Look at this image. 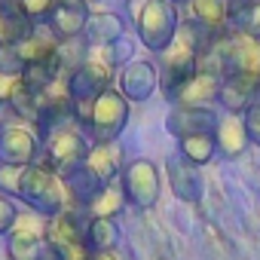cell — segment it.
<instances>
[{"mask_svg": "<svg viewBox=\"0 0 260 260\" xmlns=\"http://www.w3.org/2000/svg\"><path fill=\"white\" fill-rule=\"evenodd\" d=\"M16 214H19V205H16V199H10V196H4V193H0V236H7V233H10V226H13Z\"/></svg>", "mask_w": 260, "mask_h": 260, "instance_id": "29", "label": "cell"}, {"mask_svg": "<svg viewBox=\"0 0 260 260\" xmlns=\"http://www.w3.org/2000/svg\"><path fill=\"white\" fill-rule=\"evenodd\" d=\"M187 162L193 166H208L214 156H217V144H214V132H196V135H184L178 138V147H175Z\"/></svg>", "mask_w": 260, "mask_h": 260, "instance_id": "24", "label": "cell"}, {"mask_svg": "<svg viewBox=\"0 0 260 260\" xmlns=\"http://www.w3.org/2000/svg\"><path fill=\"white\" fill-rule=\"evenodd\" d=\"M83 223H86V217L80 214L77 205H71L61 214L46 217V242L55 251H61L68 260H83L86 257V248H83Z\"/></svg>", "mask_w": 260, "mask_h": 260, "instance_id": "11", "label": "cell"}, {"mask_svg": "<svg viewBox=\"0 0 260 260\" xmlns=\"http://www.w3.org/2000/svg\"><path fill=\"white\" fill-rule=\"evenodd\" d=\"M181 28V7L175 0H147V7L135 25V34L144 49L159 55L178 34Z\"/></svg>", "mask_w": 260, "mask_h": 260, "instance_id": "7", "label": "cell"}, {"mask_svg": "<svg viewBox=\"0 0 260 260\" xmlns=\"http://www.w3.org/2000/svg\"><path fill=\"white\" fill-rule=\"evenodd\" d=\"M242 34L260 37V0H245V4H233V25Z\"/></svg>", "mask_w": 260, "mask_h": 260, "instance_id": "25", "label": "cell"}, {"mask_svg": "<svg viewBox=\"0 0 260 260\" xmlns=\"http://www.w3.org/2000/svg\"><path fill=\"white\" fill-rule=\"evenodd\" d=\"M25 169H28V166H10V162H0V193L10 196V199H19Z\"/></svg>", "mask_w": 260, "mask_h": 260, "instance_id": "26", "label": "cell"}, {"mask_svg": "<svg viewBox=\"0 0 260 260\" xmlns=\"http://www.w3.org/2000/svg\"><path fill=\"white\" fill-rule=\"evenodd\" d=\"M13 4H16L34 25H40V22L49 19V13H52V7H55V0H13Z\"/></svg>", "mask_w": 260, "mask_h": 260, "instance_id": "27", "label": "cell"}, {"mask_svg": "<svg viewBox=\"0 0 260 260\" xmlns=\"http://www.w3.org/2000/svg\"><path fill=\"white\" fill-rule=\"evenodd\" d=\"M58 37L40 22V25H34V31L25 37V40H19L16 43V55H19V61H22V68H28V64H40V61H49L55 52H58Z\"/></svg>", "mask_w": 260, "mask_h": 260, "instance_id": "20", "label": "cell"}, {"mask_svg": "<svg viewBox=\"0 0 260 260\" xmlns=\"http://www.w3.org/2000/svg\"><path fill=\"white\" fill-rule=\"evenodd\" d=\"M92 7L86 0H55V7L49 13V19L43 22L61 43L64 40H77L86 31V19H89Z\"/></svg>", "mask_w": 260, "mask_h": 260, "instance_id": "15", "label": "cell"}, {"mask_svg": "<svg viewBox=\"0 0 260 260\" xmlns=\"http://www.w3.org/2000/svg\"><path fill=\"white\" fill-rule=\"evenodd\" d=\"M233 4H245V0H233Z\"/></svg>", "mask_w": 260, "mask_h": 260, "instance_id": "34", "label": "cell"}, {"mask_svg": "<svg viewBox=\"0 0 260 260\" xmlns=\"http://www.w3.org/2000/svg\"><path fill=\"white\" fill-rule=\"evenodd\" d=\"M19 86H22V74H4L0 71V113L10 107V101L19 92Z\"/></svg>", "mask_w": 260, "mask_h": 260, "instance_id": "28", "label": "cell"}, {"mask_svg": "<svg viewBox=\"0 0 260 260\" xmlns=\"http://www.w3.org/2000/svg\"><path fill=\"white\" fill-rule=\"evenodd\" d=\"M116 89L132 101L144 104L159 92V71L153 58H132L116 71Z\"/></svg>", "mask_w": 260, "mask_h": 260, "instance_id": "12", "label": "cell"}, {"mask_svg": "<svg viewBox=\"0 0 260 260\" xmlns=\"http://www.w3.org/2000/svg\"><path fill=\"white\" fill-rule=\"evenodd\" d=\"M175 4H184V0H175Z\"/></svg>", "mask_w": 260, "mask_h": 260, "instance_id": "35", "label": "cell"}, {"mask_svg": "<svg viewBox=\"0 0 260 260\" xmlns=\"http://www.w3.org/2000/svg\"><path fill=\"white\" fill-rule=\"evenodd\" d=\"M128 116H132V101H128L116 86L104 89L101 95H95L89 116L83 122V132L92 144L101 141H119V135L125 132Z\"/></svg>", "mask_w": 260, "mask_h": 260, "instance_id": "4", "label": "cell"}, {"mask_svg": "<svg viewBox=\"0 0 260 260\" xmlns=\"http://www.w3.org/2000/svg\"><path fill=\"white\" fill-rule=\"evenodd\" d=\"M116 242H119V230H116L113 220L86 217V223H83V248H86V254L110 251V248H116Z\"/></svg>", "mask_w": 260, "mask_h": 260, "instance_id": "23", "label": "cell"}, {"mask_svg": "<svg viewBox=\"0 0 260 260\" xmlns=\"http://www.w3.org/2000/svg\"><path fill=\"white\" fill-rule=\"evenodd\" d=\"M19 202L43 217H55L61 214L64 208L77 205L71 190H68V181L64 175H58L55 169H49L46 162H34L25 169V178H22V190H19Z\"/></svg>", "mask_w": 260, "mask_h": 260, "instance_id": "2", "label": "cell"}, {"mask_svg": "<svg viewBox=\"0 0 260 260\" xmlns=\"http://www.w3.org/2000/svg\"><path fill=\"white\" fill-rule=\"evenodd\" d=\"M217 95H220V74L211 71H196L187 77L166 101L169 107H193V110H217Z\"/></svg>", "mask_w": 260, "mask_h": 260, "instance_id": "14", "label": "cell"}, {"mask_svg": "<svg viewBox=\"0 0 260 260\" xmlns=\"http://www.w3.org/2000/svg\"><path fill=\"white\" fill-rule=\"evenodd\" d=\"M242 116H245V128H248L251 144H257V147H260V101H254Z\"/></svg>", "mask_w": 260, "mask_h": 260, "instance_id": "30", "label": "cell"}, {"mask_svg": "<svg viewBox=\"0 0 260 260\" xmlns=\"http://www.w3.org/2000/svg\"><path fill=\"white\" fill-rule=\"evenodd\" d=\"M125 19L119 13H110V10H92L89 19H86V31H83V40L89 46H107V43H116L125 37Z\"/></svg>", "mask_w": 260, "mask_h": 260, "instance_id": "19", "label": "cell"}, {"mask_svg": "<svg viewBox=\"0 0 260 260\" xmlns=\"http://www.w3.org/2000/svg\"><path fill=\"white\" fill-rule=\"evenodd\" d=\"M254 101H260V80L245 74H223L217 107L223 113H245Z\"/></svg>", "mask_w": 260, "mask_h": 260, "instance_id": "16", "label": "cell"}, {"mask_svg": "<svg viewBox=\"0 0 260 260\" xmlns=\"http://www.w3.org/2000/svg\"><path fill=\"white\" fill-rule=\"evenodd\" d=\"M40 141H43V156H40V162H46V166L55 169L58 175H71V172L80 166V159L86 156L89 144H92V141L86 138V132H83L80 122H64V125L52 128V132L40 135Z\"/></svg>", "mask_w": 260, "mask_h": 260, "instance_id": "6", "label": "cell"}, {"mask_svg": "<svg viewBox=\"0 0 260 260\" xmlns=\"http://www.w3.org/2000/svg\"><path fill=\"white\" fill-rule=\"evenodd\" d=\"M43 156L40 132L31 122H22L10 113H0V162L34 166Z\"/></svg>", "mask_w": 260, "mask_h": 260, "instance_id": "8", "label": "cell"}, {"mask_svg": "<svg viewBox=\"0 0 260 260\" xmlns=\"http://www.w3.org/2000/svg\"><path fill=\"white\" fill-rule=\"evenodd\" d=\"M4 242L7 260H40V254L46 251V217L31 208H19Z\"/></svg>", "mask_w": 260, "mask_h": 260, "instance_id": "9", "label": "cell"}, {"mask_svg": "<svg viewBox=\"0 0 260 260\" xmlns=\"http://www.w3.org/2000/svg\"><path fill=\"white\" fill-rule=\"evenodd\" d=\"M214 144H217V156L220 159L233 162V159L245 156V150L251 147V138H248L242 113H220V119L214 125Z\"/></svg>", "mask_w": 260, "mask_h": 260, "instance_id": "17", "label": "cell"}, {"mask_svg": "<svg viewBox=\"0 0 260 260\" xmlns=\"http://www.w3.org/2000/svg\"><path fill=\"white\" fill-rule=\"evenodd\" d=\"M205 49V40L181 22L175 40L156 55V71H159V95L169 98L187 77L199 71V52Z\"/></svg>", "mask_w": 260, "mask_h": 260, "instance_id": "3", "label": "cell"}, {"mask_svg": "<svg viewBox=\"0 0 260 260\" xmlns=\"http://www.w3.org/2000/svg\"><path fill=\"white\" fill-rule=\"evenodd\" d=\"M220 119V110H193V107H169L166 116V132L178 141L184 135L196 132H214V125Z\"/></svg>", "mask_w": 260, "mask_h": 260, "instance_id": "18", "label": "cell"}, {"mask_svg": "<svg viewBox=\"0 0 260 260\" xmlns=\"http://www.w3.org/2000/svg\"><path fill=\"white\" fill-rule=\"evenodd\" d=\"M83 260H86V257H83Z\"/></svg>", "mask_w": 260, "mask_h": 260, "instance_id": "36", "label": "cell"}, {"mask_svg": "<svg viewBox=\"0 0 260 260\" xmlns=\"http://www.w3.org/2000/svg\"><path fill=\"white\" fill-rule=\"evenodd\" d=\"M181 7V22L190 25L205 46L217 37H223L233 25V0H184Z\"/></svg>", "mask_w": 260, "mask_h": 260, "instance_id": "10", "label": "cell"}, {"mask_svg": "<svg viewBox=\"0 0 260 260\" xmlns=\"http://www.w3.org/2000/svg\"><path fill=\"white\" fill-rule=\"evenodd\" d=\"M34 31V22L13 4V0H0V46H16Z\"/></svg>", "mask_w": 260, "mask_h": 260, "instance_id": "22", "label": "cell"}, {"mask_svg": "<svg viewBox=\"0 0 260 260\" xmlns=\"http://www.w3.org/2000/svg\"><path fill=\"white\" fill-rule=\"evenodd\" d=\"M119 190L125 196V205H132L138 211H150L159 202V193H162L159 166L153 159H147V156L125 159V166L119 172Z\"/></svg>", "mask_w": 260, "mask_h": 260, "instance_id": "5", "label": "cell"}, {"mask_svg": "<svg viewBox=\"0 0 260 260\" xmlns=\"http://www.w3.org/2000/svg\"><path fill=\"white\" fill-rule=\"evenodd\" d=\"M86 4H89V7H92V4H101V0H86Z\"/></svg>", "mask_w": 260, "mask_h": 260, "instance_id": "33", "label": "cell"}, {"mask_svg": "<svg viewBox=\"0 0 260 260\" xmlns=\"http://www.w3.org/2000/svg\"><path fill=\"white\" fill-rule=\"evenodd\" d=\"M144 7H147V0H122L119 16L125 19V25H128V28H135V25H138V19H141V13H144Z\"/></svg>", "mask_w": 260, "mask_h": 260, "instance_id": "31", "label": "cell"}, {"mask_svg": "<svg viewBox=\"0 0 260 260\" xmlns=\"http://www.w3.org/2000/svg\"><path fill=\"white\" fill-rule=\"evenodd\" d=\"M162 175L169 181V190L178 202H187V205H196L205 199V178L199 172V166L187 162L178 150L166 156L162 162Z\"/></svg>", "mask_w": 260, "mask_h": 260, "instance_id": "13", "label": "cell"}, {"mask_svg": "<svg viewBox=\"0 0 260 260\" xmlns=\"http://www.w3.org/2000/svg\"><path fill=\"white\" fill-rule=\"evenodd\" d=\"M80 208V214L83 217H104V220H116L119 214H122V208H125V196H122V190H119V181H113V184H107V187H101L98 193H92L83 205H77Z\"/></svg>", "mask_w": 260, "mask_h": 260, "instance_id": "21", "label": "cell"}, {"mask_svg": "<svg viewBox=\"0 0 260 260\" xmlns=\"http://www.w3.org/2000/svg\"><path fill=\"white\" fill-rule=\"evenodd\" d=\"M125 147L119 141H101V144H89L86 156L80 159V166L64 175L68 181V190L74 196L77 205H83L92 193H98L101 187L119 181V172L125 166Z\"/></svg>", "mask_w": 260, "mask_h": 260, "instance_id": "1", "label": "cell"}, {"mask_svg": "<svg viewBox=\"0 0 260 260\" xmlns=\"http://www.w3.org/2000/svg\"><path fill=\"white\" fill-rule=\"evenodd\" d=\"M86 260H125V254L119 248H110V251H95V254H86Z\"/></svg>", "mask_w": 260, "mask_h": 260, "instance_id": "32", "label": "cell"}]
</instances>
